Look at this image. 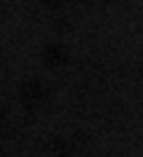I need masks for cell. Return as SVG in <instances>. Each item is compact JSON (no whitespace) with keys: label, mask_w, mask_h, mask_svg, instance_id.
I'll use <instances>...</instances> for the list:
<instances>
[{"label":"cell","mask_w":143,"mask_h":157,"mask_svg":"<svg viewBox=\"0 0 143 157\" xmlns=\"http://www.w3.org/2000/svg\"><path fill=\"white\" fill-rule=\"evenodd\" d=\"M46 96H48V88L40 78H30L26 84L22 86L20 90V100L22 104L28 107V109H36L46 101Z\"/></svg>","instance_id":"cell-1"}]
</instances>
